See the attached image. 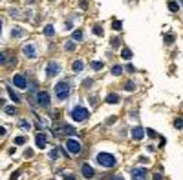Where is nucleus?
Here are the masks:
<instances>
[{"label":"nucleus","mask_w":183,"mask_h":180,"mask_svg":"<svg viewBox=\"0 0 183 180\" xmlns=\"http://www.w3.org/2000/svg\"><path fill=\"white\" fill-rule=\"evenodd\" d=\"M70 91H72L70 80H61L59 84H55V97L59 102H62V100H66L70 97Z\"/></svg>","instance_id":"nucleus-1"},{"label":"nucleus","mask_w":183,"mask_h":180,"mask_svg":"<svg viewBox=\"0 0 183 180\" xmlns=\"http://www.w3.org/2000/svg\"><path fill=\"white\" fill-rule=\"evenodd\" d=\"M70 117H72V120H75V122H84V120L90 118V111H88L86 107H82V106H75L70 111Z\"/></svg>","instance_id":"nucleus-2"},{"label":"nucleus","mask_w":183,"mask_h":180,"mask_svg":"<svg viewBox=\"0 0 183 180\" xmlns=\"http://www.w3.org/2000/svg\"><path fill=\"white\" fill-rule=\"evenodd\" d=\"M95 158H97V164L101 167H105V169H110V167L115 166V157L110 155V153H99Z\"/></svg>","instance_id":"nucleus-3"},{"label":"nucleus","mask_w":183,"mask_h":180,"mask_svg":"<svg viewBox=\"0 0 183 180\" xmlns=\"http://www.w3.org/2000/svg\"><path fill=\"white\" fill-rule=\"evenodd\" d=\"M59 71H61V64H59V62H55V60L48 62V67H46V77H48V78L57 77Z\"/></svg>","instance_id":"nucleus-4"},{"label":"nucleus","mask_w":183,"mask_h":180,"mask_svg":"<svg viewBox=\"0 0 183 180\" xmlns=\"http://www.w3.org/2000/svg\"><path fill=\"white\" fill-rule=\"evenodd\" d=\"M66 149H68L70 155H79L81 153V142H79V140H73V138L66 140Z\"/></svg>","instance_id":"nucleus-5"},{"label":"nucleus","mask_w":183,"mask_h":180,"mask_svg":"<svg viewBox=\"0 0 183 180\" xmlns=\"http://www.w3.org/2000/svg\"><path fill=\"white\" fill-rule=\"evenodd\" d=\"M37 106H41V107H49V106H51L48 91H38L37 93Z\"/></svg>","instance_id":"nucleus-6"},{"label":"nucleus","mask_w":183,"mask_h":180,"mask_svg":"<svg viewBox=\"0 0 183 180\" xmlns=\"http://www.w3.org/2000/svg\"><path fill=\"white\" fill-rule=\"evenodd\" d=\"M130 175H132V180H147V169L145 167H132Z\"/></svg>","instance_id":"nucleus-7"},{"label":"nucleus","mask_w":183,"mask_h":180,"mask_svg":"<svg viewBox=\"0 0 183 180\" xmlns=\"http://www.w3.org/2000/svg\"><path fill=\"white\" fill-rule=\"evenodd\" d=\"M55 135H57V137H59V135H77V131H75L73 126H70V124H62L61 127L55 129Z\"/></svg>","instance_id":"nucleus-8"},{"label":"nucleus","mask_w":183,"mask_h":180,"mask_svg":"<svg viewBox=\"0 0 183 180\" xmlns=\"http://www.w3.org/2000/svg\"><path fill=\"white\" fill-rule=\"evenodd\" d=\"M13 84L17 87H20V89H26V86H28L26 77H24V75H15V77H13Z\"/></svg>","instance_id":"nucleus-9"},{"label":"nucleus","mask_w":183,"mask_h":180,"mask_svg":"<svg viewBox=\"0 0 183 180\" xmlns=\"http://www.w3.org/2000/svg\"><path fill=\"white\" fill-rule=\"evenodd\" d=\"M22 51H24V55H26L28 58H35L37 57V51H35V46H33V44H26V46L22 47Z\"/></svg>","instance_id":"nucleus-10"},{"label":"nucleus","mask_w":183,"mask_h":180,"mask_svg":"<svg viewBox=\"0 0 183 180\" xmlns=\"http://www.w3.org/2000/svg\"><path fill=\"white\" fill-rule=\"evenodd\" d=\"M81 171H82V177L88 178V180L93 178V175H95V171H93V167L90 166V164H82V169H81Z\"/></svg>","instance_id":"nucleus-11"},{"label":"nucleus","mask_w":183,"mask_h":180,"mask_svg":"<svg viewBox=\"0 0 183 180\" xmlns=\"http://www.w3.org/2000/svg\"><path fill=\"white\" fill-rule=\"evenodd\" d=\"M130 137H132V140H141L143 137H145V129L143 127H134L130 131Z\"/></svg>","instance_id":"nucleus-12"},{"label":"nucleus","mask_w":183,"mask_h":180,"mask_svg":"<svg viewBox=\"0 0 183 180\" xmlns=\"http://www.w3.org/2000/svg\"><path fill=\"white\" fill-rule=\"evenodd\" d=\"M46 144H48L46 135H44V133H37V147L38 149H44V147H46Z\"/></svg>","instance_id":"nucleus-13"},{"label":"nucleus","mask_w":183,"mask_h":180,"mask_svg":"<svg viewBox=\"0 0 183 180\" xmlns=\"http://www.w3.org/2000/svg\"><path fill=\"white\" fill-rule=\"evenodd\" d=\"M72 69L75 73H79V71H82V69H84V62H82V60H75V62L72 64Z\"/></svg>","instance_id":"nucleus-14"},{"label":"nucleus","mask_w":183,"mask_h":180,"mask_svg":"<svg viewBox=\"0 0 183 180\" xmlns=\"http://www.w3.org/2000/svg\"><path fill=\"white\" fill-rule=\"evenodd\" d=\"M106 102L108 104H119V97L115 93H108L106 95Z\"/></svg>","instance_id":"nucleus-15"},{"label":"nucleus","mask_w":183,"mask_h":180,"mask_svg":"<svg viewBox=\"0 0 183 180\" xmlns=\"http://www.w3.org/2000/svg\"><path fill=\"white\" fill-rule=\"evenodd\" d=\"M103 67H105V62H101V60H93V62H92V69H93V71H101Z\"/></svg>","instance_id":"nucleus-16"},{"label":"nucleus","mask_w":183,"mask_h":180,"mask_svg":"<svg viewBox=\"0 0 183 180\" xmlns=\"http://www.w3.org/2000/svg\"><path fill=\"white\" fill-rule=\"evenodd\" d=\"M11 35H13V38H20V37H24V29L13 27V29H11Z\"/></svg>","instance_id":"nucleus-17"},{"label":"nucleus","mask_w":183,"mask_h":180,"mask_svg":"<svg viewBox=\"0 0 183 180\" xmlns=\"http://www.w3.org/2000/svg\"><path fill=\"white\" fill-rule=\"evenodd\" d=\"M44 35H46V37H53V35H55V27H53L51 24H48V26L44 27Z\"/></svg>","instance_id":"nucleus-18"},{"label":"nucleus","mask_w":183,"mask_h":180,"mask_svg":"<svg viewBox=\"0 0 183 180\" xmlns=\"http://www.w3.org/2000/svg\"><path fill=\"white\" fill-rule=\"evenodd\" d=\"M7 91H9V97H11V100H13L15 104H18V102H20V97H18V95L15 93V91H13L11 87H7Z\"/></svg>","instance_id":"nucleus-19"},{"label":"nucleus","mask_w":183,"mask_h":180,"mask_svg":"<svg viewBox=\"0 0 183 180\" xmlns=\"http://www.w3.org/2000/svg\"><path fill=\"white\" fill-rule=\"evenodd\" d=\"M121 58H125V60H130V58H132V51H130L128 47H125V49L121 51Z\"/></svg>","instance_id":"nucleus-20"},{"label":"nucleus","mask_w":183,"mask_h":180,"mask_svg":"<svg viewBox=\"0 0 183 180\" xmlns=\"http://www.w3.org/2000/svg\"><path fill=\"white\" fill-rule=\"evenodd\" d=\"M112 75H113V77H119V75H123V67H121V66H113V67H112Z\"/></svg>","instance_id":"nucleus-21"},{"label":"nucleus","mask_w":183,"mask_h":180,"mask_svg":"<svg viewBox=\"0 0 183 180\" xmlns=\"http://www.w3.org/2000/svg\"><path fill=\"white\" fill-rule=\"evenodd\" d=\"M72 38L75 40V42H81V40H82V31H79V29H77V31H73Z\"/></svg>","instance_id":"nucleus-22"},{"label":"nucleus","mask_w":183,"mask_h":180,"mask_svg":"<svg viewBox=\"0 0 183 180\" xmlns=\"http://www.w3.org/2000/svg\"><path fill=\"white\" fill-rule=\"evenodd\" d=\"M64 47H66V51H73V49H75V42H73V40H68Z\"/></svg>","instance_id":"nucleus-23"},{"label":"nucleus","mask_w":183,"mask_h":180,"mask_svg":"<svg viewBox=\"0 0 183 180\" xmlns=\"http://www.w3.org/2000/svg\"><path fill=\"white\" fill-rule=\"evenodd\" d=\"M20 127L26 129V131H29V129H31V124H29L28 120H20Z\"/></svg>","instance_id":"nucleus-24"},{"label":"nucleus","mask_w":183,"mask_h":180,"mask_svg":"<svg viewBox=\"0 0 183 180\" xmlns=\"http://www.w3.org/2000/svg\"><path fill=\"white\" fill-rule=\"evenodd\" d=\"M57 157H59V147H53L51 151H49V158H51V160H55Z\"/></svg>","instance_id":"nucleus-25"},{"label":"nucleus","mask_w":183,"mask_h":180,"mask_svg":"<svg viewBox=\"0 0 183 180\" xmlns=\"http://www.w3.org/2000/svg\"><path fill=\"white\" fill-rule=\"evenodd\" d=\"M22 144H26V137H17L15 138V146H22Z\"/></svg>","instance_id":"nucleus-26"},{"label":"nucleus","mask_w":183,"mask_h":180,"mask_svg":"<svg viewBox=\"0 0 183 180\" xmlns=\"http://www.w3.org/2000/svg\"><path fill=\"white\" fill-rule=\"evenodd\" d=\"M125 89H126L128 93H132V91H134V89H136V86H134V82H126V84H125Z\"/></svg>","instance_id":"nucleus-27"},{"label":"nucleus","mask_w":183,"mask_h":180,"mask_svg":"<svg viewBox=\"0 0 183 180\" xmlns=\"http://www.w3.org/2000/svg\"><path fill=\"white\" fill-rule=\"evenodd\" d=\"M169 9L170 11H178V9H180V4L178 2H169Z\"/></svg>","instance_id":"nucleus-28"},{"label":"nucleus","mask_w":183,"mask_h":180,"mask_svg":"<svg viewBox=\"0 0 183 180\" xmlns=\"http://www.w3.org/2000/svg\"><path fill=\"white\" fill-rule=\"evenodd\" d=\"M174 126H176L178 129H181V127H183V118H181V117H178V118L174 120Z\"/></svg>","instance_id":"nucleus-29"},{"label":"nucleus","mask_w":183,"mask_h":180,"mask_svg":"<svg viewBox=\"0 0 183 180\" xmlns=\"http://www.w3.org/2000/svg\"><path fill=\"white\" fill-rule=\"evenodd\" d=\"M93 33H95V35H99V37H101V35H103V27L99 26V24H95V26H93Z\"/></svg>","instance_id":"nucleus-30"},{"label":"nucleus","mask_w":183,"mask_h":180,"mask_svg":"<svg viewBox=\"0 0 183 180\" xmlns=\"http://www.w3.org/2000/svg\"><path fill=\"white\" fill-rule=\"evenodd\" d=\"M112 27H113V29H115V31H119V29L123 27V24L119 22V20H115V22H113V24H112Z\"/></svg>","instance_id":"nucleus-31"},{"label":"nucleus","mask_w":183,"mask_h":180,"mask_svg":"<svg viewBox=\"0 0 183 180\" xmlns=\"http://www.w3.org/2000/svg\"><path fill=\"white\" fill-rule=\"evenodd\" d=\"M6 113L7 115H15V113H17V109H15L13 106H9V107H6Z\"/></svg>","instance_id":"nucleus-32"},{"label":"nucleus","mask_w":183,"mask_h":180,"mask_svg":"<svg viewBox=\"0 0 183 180\" xmlns=\"http://www.w3.org/2000/svg\"><path fill=\"white\" fill-rule=\"evenodd\" d=\"M147 135H148L150 138H154V137H156V131H154V129H147Z\"/></svg>","instance_id":"nucleus-33"},{"label":"nucleus","mask_w":183,"mask_h":180,"mask_svg":"<svg viewBox=\"0 0 183 180\" xmlns=\"http://www.w3.org/2000/svg\"><path fill=\"white\" fill-rule=\"evenodd\" d=\"M154 180H163V175L161 173H154Z\"/></svg>","instance_id":"nucleus-34"},{"label":"nucleus","mask_w":183,"mask_h":180,"mask_svg":"<svg viewBox=\"0 0 183 180\" xmlns=\"http://www.w3.org/2000/svg\"><path fill=\"white\" fill-rule=\"evenodd\" d=\"M18 175H20V171H15V173L11 175V180H17V178H18Z\"/></svg>","instance_id":"nucleus-35"},{"label":"nucleus","mask_w":183,"mask_h":180,"mask_svg":"<svg viewBox=\"0 0 183 180\" xmlns=\"http://www.w3.org/2000/svg\"><path fill=\"white\" fill-rule=\"evenodd\" d=\"M4 62H6V55L0 53V64H4Z\"/></svg>","instance_id":"nucleus-36"},{"label":"nucleus","mask_w":183,"mask_h":180,"mask_svg":"<svg viewBox=\"0 0 183 180\" xmlns=\"http://www.w3.org/2000/svg\"><path fill=\"white\" fill-rule=\"evenodd\" d=\"M126 69H128V71H130V73H134V71H136V69H134V66H132V64H128V66H126Z\"/></svg>","instance_id":"nucleus-37"},{"label":"nucleus","mask_w":183,"mask_h":180,"mask_svg":"<svg viewBox=\"0 0 183 180\" xmlns=\"http://www.w3.org/2000/svg\"><path fill=\"white\" fill-rule=\"evenodd\" d=\"M113 122H115V117H110V118L106 120V124H113Z\"/></svg>","instance_id":"nucleus-38"},{"label":"nucleus","mask_w":183,"mask_h":180,"mask_svg":"<svg viewBox=\"0 0 183 180\" xmlns=\"http://www.w3.org/2000/svg\"><path fill=\"white\" fill-rule=\"evenodd\" d=\"M112 44L113 46H119V38H112Z\"/></svg>","instance_id":"nucleus-39"},{"label":"nucleus","mask_w":183,"mask_h":180,"mask_svg":"<svg viewBox=\"0 0 183 180\" xmlns=\"http://www.w3.org/2000/svg\"><path fill=\"white\" fill-rule=\"evenodd\" d=\"M66 180H75V175H66Z\"/></svg>","instance_id":"nucleus-40"},{"label":"nucleus","mask_w":183,"mask_h":180,"mask_svg":"<svg viewBox=\"0 0 183 180\" xmlns=\"http://www.w3.org/2000/svg\"><path fill=\"white\" fill-rule=\"evenodd\" d=\"M4 135H6V129H4V127H0V137H4Z\"/></svg>","instance_id":"nucleus-41"},{"label":"nucleus","mask_w":183,"mask_h":180,"mask_svg":"<svg viewBox=\"0 0 183 180\" xmlns=\"http://www.w3.org/2000/svg\"><path fill=\"white\" fill-rule=\"evenodd\" d=\"M113 180H125L123 177H113Z\"/></svg>","instance_id":"nucleus-42"},{"label":"nucleus","mask_w":183,"mask_h":180,"mask_svg":"<svg viewBox=\"0 0 183 180\" xmlns=\"http://www.w3.org/2000/svg\"><path fill=\"white\" fill-rule=\"evenodd\" d=\"M0 31H2V20H0Z\"/></svg>","instance_id":"nucleus-43"},{"label":"nucleus","mask_w":183,"mask_h":180,"mask_svg":"<svg viewBox=\"0 0 183 180\" xmlns=\"http://www.w3.org/2000/svg\"><path fill=\"white\" fill-rule=\"evenodd\" d=\"M28 2H33V0H28Z\"/></svg>","instance_id":"nucleus-44"},{"label":"nucleus","mask_w":183,"mask_h":180,"mask_svg":"<svg viewBox=\"0 0 183 180\" xmlns=\"http://www.w3.org/2000/svg\"><path fill=\"white\" fill-rule=\"evenodd\" d=\"M181 4H183V0H181Z\"/></svg>","instance_id":"nucleus-45"}]
</instances>
